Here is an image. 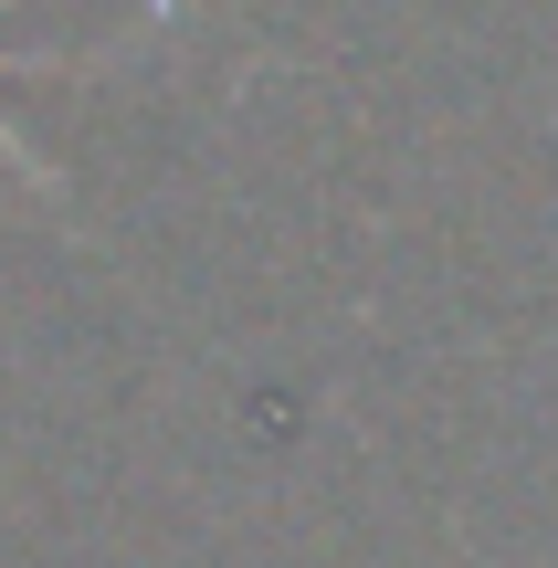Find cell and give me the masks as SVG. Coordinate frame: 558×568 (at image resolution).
<instances>
[{"label":"cell","instance_id":"6da1fadb","mask_svg":"<svg viewBox=\"0 0 558 568\" xmlns=\"http://www.w3.org/2000/svg\"><path fill=\"white\" fill-rule=\"evenodd\" d=\"M0 63H11V11H0ZM0 159H11L21 180H42V190H53V169H42V148H32V138L11 126V105H0Z\"/></svg>","mask_w":558,"mask_h":568}]
</instances>
